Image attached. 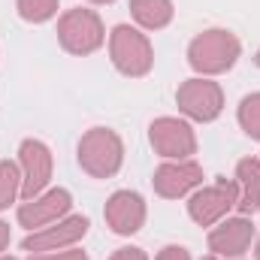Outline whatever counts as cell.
I'll return each mask as SVG.
<instances>
[{
  "mask_svg": "<svg viewBox=\"0 0 260 260\" xmlns=\"http://www.w3.org/2000/svg\"><path fill=\"white\" fill-rule=\"evenodd\" d=\"M124 160V145L118 139V133L109 127H94L79 139V164L85 173H91L94 179H109L118 173Z\"/></svg>",
  "mask_w": 260,
  "mask_h": 260,
  "instance_id": "obj_1",
  "label": "cell"
},
{
  "mask_svg": "<svg viewBox=\"0 0 260 260\" xmlns=\"http://www.w3.org/2000/svg\"><path fill=\"white\" fill-rule=\"evenodd\" d=\"M236 58H239V40L230 30H206L188 49V61L200 73H224L236 64Z\"/></svg>",
  "mask_w": 260,
  "mask_h": 260,
  "instance_id": "obj_2",
  "label": "cell"
},
{
  "mask_svg": "<svg viewBox=\"0 0 260 260\" xmlns=\"http://www.w3.org/2000/svg\"><path fill=\"white\" fill-rule=\"evenodd\" d=\"M109 52H112V61L115 67L124 73V76H145L151 64H154V52H151V43L145 40V34H139L136 27L130 24H118L109 37Z\"/></svg>",
  "mask_w": 260,
  "mask_h": 260,
  "instance_id": "obj_3",
  "label": "cell"
},
{
  "mask_svg": "<svg viewBox=\"0 0 260 260\" xmlns=\"http://www.w3.org/2000/svg\"><path fill=\"white\" fill-rule=\"evenodd\" d=\"M58 37L67 52L91 55L94 49L103 46V24H100L97 12H91V9H70L58 21Z\"/></svg>",
  "mask_w": 260,
  "mask_h": 260,
  "instance_id": "obj_4",
  "label": "cell"
},
{
  "mask_svg": "<svg viewBox=\"0 0 260 260\" xmlns=\"http://www.w3.org/2000/svg\"><path fill=\"white\" fill-rule=\"evenodd\" d=\"M18 160H21V197L34 200L52 179V151L40 139H24L18 148Z\"/></svg>",
  "mask_w": 260,
  "mask_h": 260,
  "instance_id": "obj_5",
  "label": "cell"
},
{
  "mask_svg": "<svg viewBox=\"0 0 260 260\" xmlns=\"http://www.w3.org/2000/svg\"><path fill=\"white\" fill-rule=\"evenodd\" d=\"M176 100H179V109L185 115H191L197 121H212L221 115V106H224V94L215 82L209 79H188L179 91H176Z\"/></svg>",
  "mask_w": 260,
  "mask_h": 260,
  "instance_id": "obj_6",
  "label": "cell"
},
{
  "mask_svg": "<svg viewBox=\"0 0 260 260\" xmlns=\"http://www.w3.org/2000/svg\"><path fill=\"white\" fill-rule=\"evenodd\" d=\"M236 185L233 182H227V179H218L215 185H209V188H203V191H197L191 197V203H188V212H191V218H194L197 224H203V227H209V224H215L218 218H224L233 206H236Z\"/></svg>",
  "mask_w": 260,
  "mask_h": 260,
  "instance_id": "obj_7",
  "label": "cell"
},
{
  "mask_svg": "<svg viewBox=\"0 0 260 260\" xmlns=\"http://www.w3.org/2000/svg\"><path fill=\"white\" fill-rule=\"evenodd\" d=\"M151 145L164 157L185 160L188 154H194L197 139H194V130L185 121H179V118H157L151 124Z\"/></svg>",
  "mask_w": 260,
  "mask_h": 260,
  "instance_id": "obj_8",
  "label": "cell"
},
{
  "mask_svg": "<svg viewBox=\"0 0 260 260\" xmlns=\"http://www.w3.org/2000/svg\"><path fill=\"white\" fill-rule=\"evenodd\" d=\"M85 233H88V218L85 215H73V218L58 221L55 227H40L21 245H24V251H58L64 245L79 242Z\"/></svg>",
  "mask_w": 260,
  "mask_h": 260,
  "instance_id": "obj_9",
  "label": "cell"
},
{
  "mask_svg": "<svg viewBox=\"0 0 260 260\" xmlns=\"http://www.w3.org/2000/svg\"><path fill=\"white\" fill-rule=\"evenodd\" d=\"M200 182H203V170L194 160H173V164L157 167V173H154V191L160 197H170V200L185 197Z\"/></svg>",
  "mask_w": 260,
  "mask_h": 260,
  "instance_id": "obj_10",
  "label": "cell"
},
{
  "mask_svg": "<svg viewBox=\"0 0 260 260\" xmlns=\"http://www.w3.org/2000/svg\"><path fill=\"white\" fill-rule=\"evenodd\" d=\"M103 215H106V221H109V227H112L115 233L130 236V233H136V230L142 227V221H145V203H142V197L133 194V191H118V194L109 197Z\"/></svg>",
  "mask_w": 260,
  "mask_h": 260,
  "instance_id": "obj_11",
  "label": "cell"
},
{
  "mask_svg": "<svg viewBox=\"0 0 260 260\" xmlns=\"http://www.w3.org/2000/svg\"><path fill=\"white\" fill-rule=\"evenodd\" d=\"M251 239H254V224L248 218H233L209 233V248L221 257H239L245 254Z\"/></svg>",
  "mask_w": 260,
  "mask_h": 260,
  "instance_id": "obj_12",
  "label": "cell"
},
{
  "mask_svg": "<svg viewBox=\"0 0 260 260\" xmlns=\"http://www.w3.org/2000/svg\"><path fill=\"white\" fill-rule=\"evenodd\" d=\"M67 209H70V191L55 188V191H49V194L27 200V203L18 209V221H21L24 227H30V230H34V227H46V224L58 221Z\"/></svg>",
  "mask_w": 260,
  "mask_h": 260,
  "instance_id": "obj_13",
  "label": "cell"
},
{
  "mask_svg": "<svg viewBox=\"0 0 260 260\" xmlns=\"http://www.w3.org/2000/svg\"><path fill=\"white\" fill-rule=\"evenodd\" d=\"M236 209L242 215H254L260 209V160L245 157L236 167Z\"/></svg>",
  "mask_w": 260,
  "mask_h": 260,
  "instance_id": "obj_14",
  "label": "cell"
},
{
  "mask_svg": "<svg viewBox=\"0 0 260 260\" xmlns=\"http://www.w3.org/2000/svg\"><path fill=\"white\" fill-rule=\"evenodd\" d=\"M130 12L142 27L160 30L173 18V3L170 0H130Z\"/></svg>",
  "mask_w": 260,
  "mask_h": 260,
  "instance_id": "obj_15",
  "label": "cell"
},
{
  "mask_svg": "<svg viewBox=\"0 0 260 260\" xmlns=\"http://www.w3.org/2000/svg\"><path fill=\"white\" fill-rule=\"evenodd\" d=\"M21 194V170L9 160L0 164V209H9V203Z\"/></svg>",
  "mask_w": 260,
  "mask_h": 260,
  "instance_id": "obj_16",
  "label": "cell"
},
{
  "mask_svg": "<svg viewBox=\"0 0 260 260\" xmlns=\"http://www.w3.org/2000/svg\"><path fill=\"white\" fill-rule=\"evenodd\" d=\"M15 3H18V15L34 24L49 21L58 12V0H15Z\"/></svg>",
  "mask_w": 260,
  "mask_h": 260,
  "instance_id": "obj_17",
  "label": "cell"
},
{
  "mask_svg": "<svg viewBox=\"0 0 260 260\" xmlns=\"http://www.w3.org/2000/svg\"><path fill=\"white\" fill-rule=\"evenodd\" d=\"M239 124L248 136L260 139V94H248L239 103Z\"/></svg>",
  "mask_w": 260,
  "mask_h": 260,
  "instance_id": "obj_18",
  "label": "cell"
},
{
  "mask_svg": "<svg viewBox=\"0 0 260 260\" xmlns=\"http://www.w3.org/2000/svg\"><path fill=\"white\" fill-rule=\"evenodd\" d=\"M157 260H191V254H188L182 245H167V248L157 254Z\"/></svg>",
  "mask_w": 260,
  "mask_h": 260,
  "instance_id": "obj_19",
  "label": "cell"
},
{
  "mask_svg": "<svg viewBox=\"0 0 260 260\" xmlns=\"http://www.w3.org/2000/svg\"><path fill=\"white\" fill-rule=\"evenodd\" d=\"M112 260H148V257H145L142 248H118V251L112 254Z\"/></svg>",
  "mask_w": 260,
  "mask_h": 260,
  "instance_id": "obj_20",
  "label": "cell"
},
{
  "mask_svg": "<svg viewBox=\"0 0 260 260\" xmlns=\"http://www.w3.org/2000/svg\"><path fill=\"white\" fill-rule=\"evenodd\" d=\"M30 260H88L85 251H64V254H49V257H30Z\"/></svg>",
  "mask_w": 260,
  "mask_h": 260,
  "instance_id": "obj_21",
  "label": "cell"
},
{
  "mask_svg": "<svg viewBox=\"0 0 260 260\" xmlns=\"http://www.w3.org/2000/svg\"><path fill=\"white\" fill-rule=\"evenodd\" d=\"M6 245H9V227H6V224L0 221V251H3Z\"/></svg>",
  "mask_w": 260,
  "mask_h": 260,
  "instance_id": "obj_22",
  "label": "cell"
},
{
  "mask_svg": "<svg viewBox=\"0 0 260 260\" xmlns=\"http://www.w3.org/2000/svg\"><path fill=\"white\" fill-rule=\"evenodd\" d=\"M94 3H112V0H94Z\"/></svg>",
  "mask_w": 260,
  "mask_h": 260,
  "instance_id": "obj_23",
  "label": "cell"
},
{
  "mask_svg": "<svg viewBox=\"0 0 260 260\" xmlns=\"http://www.w3.org/2000/svg\"><path fill=\"white\" fill-rule=\"evenodd\" d=\"M203 260H218V257H203Z\"/></svg>",
  "mask_w": 260,
  "mask_h": 260,
  "instance_id": "obj_24",
  "label": "cell"
},
{
  "mask_svg": "<svg viewBox=\"0 0 260 260\" xmlns=\"http://www.w3.org/2000/svg\"><path fill=\"white\" fill-rule=\"evenodd\" d=\"M257 257H260V242H257Z\"/></svg>",
  "mask_w": 260,
  "mask_h": 260,
  "instance_id": "obj_25",
  "label": "cell"
},
{
  "mask_svg": "<svg viewBox=\"0 0 260 260\" xmlns=\"http://www.w3.org/2000/svg\"><path fill=\"white\" fill-rule=\"evenodd\" d=\"M0 260H15V257H0Z\"/></svg>",
  "mask_w": 260,
  "mask_h": 260,
  "instance_id": "obj_26",
  "label": "cell"
},
{
  "mask_svg": "<svg viewBox=\"0 0 260 260\" xmlns=\"http://www.w3.org/2000/svg\"><path fill=\"white\" fill-rule=\"evenodd\" d=\"M257 64H260V52H257Z\"/></svg>",
  "mask_w": 260,
  "mask_h": 260,
  "instance_id": "obj_27",
  "label": "cell"
}]
</instances>
